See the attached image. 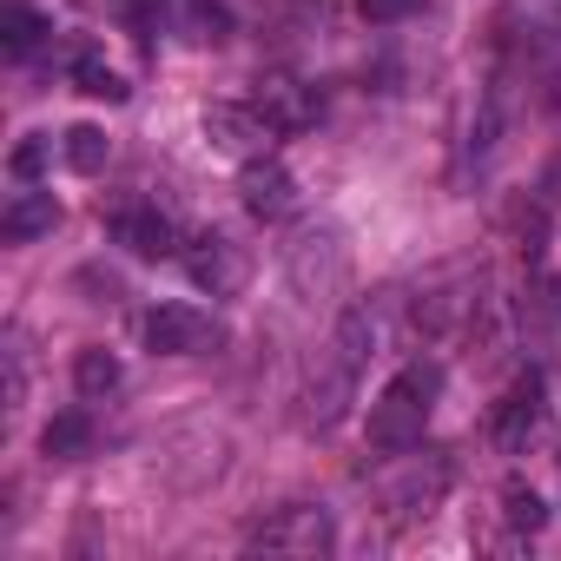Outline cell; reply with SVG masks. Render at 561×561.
<instances>
[{
    "instance_id": "1",
    "label": "cell",
    "mask_w": 561,
    "mask_h": 561,
    "mask_svg": "<svg viewBox=\"0 0 561 561\" xmlns=\"http://www.w3.org/2000/svg\"><path fill=\"white\" fill-rule=\"evenodd\" d=\"M436 397H443V364H410V370H397L390 390L370 403V443L390 449V456H397V449H416L423 430H430Z\"/></svg>"
},
{
    "instance_id": "2",
    "label": "cell",
    "mask_w": 561,
    "mask_h": 561,
    "mask_svg": "<svg viewBox=\"0 0 561 561\" xmlns=\"http://www.w3.org/2000/svg\"><path fill=\"white\" fill-rule=\"evenodd\" d=\"M139 331H146V351H159V357H205L225 344V324L198 305H152Z\"/></svg>"
},
{
    "instance_id": "3",
    "label": "cell",
    "mask_w": 561,
    "mask_h": 561,
    "mask_svg": "<svg viewBox=\"0 0 561 561\" xmlns=\"http://www.w3.org/2000/svg\"><path fill=\"white\" fill-rule=\"evenodd\" d=\"M251 548L257 554H331L337 548V522H331V508L291 502V508H277L264 528H251Z\"/></svg>"
},
{
    "instance_id": "4",
    "label": "cell",
    "mask_w": 561,
    "mask_h": 561,
    "mask_svg": "<svg viewBox=\"0 0 561 561\" xmlns=\"http://www.w3.org/2000/svg\"><path fill=\"white\" fill-rule=\"evenodd\" d=\"M185 271H192V285L198 291H211V298H231L238 285H244V251L225 238V231H205V238H192L185 244Z\"/></svg>"
},
{
    "instance_id": "5",
    "label": "cell",
    "mask_w": 561,
    "mask_h": 561,
    "mask_svg": "<svg viewBox=\"0 0 561 561\" xmlns=\"http://www.w3.org/2000/svg\"><path fill=\"white\" fill-rule=\"evenodd\" d=\"M238 198H244L251 218H285V211L298 205V179L285 172V159L257 152V159H244V172H238Z\"/></svg>"
},
{
    "instance_id": "6",
    "label": "cell",
    "mask_w": 561,
    "mask_h": 561,
    "mask_svg": "<svg viewBox=\"0 0 561 561\" xmlns=\"http://www.w3.org/2000/svg\"><path fill=\"white\" fill-rule=\"evenodd\" d=\"M205 139L218 146V152H231V159H257V152H271V119L257 113V106H211L205 113Z\"/></svg>"
},
{
    "instance_id": "7",
    "label": "cell",
    "mask_w": 561,
    "mask_h": 561,
    "mask_svg": "<svg viewBox=\"0 0 561 561\" xmlns=\"http://www.w3.org/2000/svg\"><path fill=\"white\" fill-rule=\"evenodd\" d=\"M251 106L271 119V133H277V139H285V133H305V126L318 119L311 87H298L291 73H264V80H257V93H251Z\"/></svg>"
},
{
    "instance_id": "8",
    "label": "cell",
    "mask_w": 561,
    "mask_h": 561,
    "mask_svg": "<svg viewBox=\"0 0 561 561\" xmlns=\"http://www.w3.org/2000/svg\"><path fill=\"white\" fill-rule=\"evenodd\" d=\"M541 410H548V403H541V377L528 370V377L495 403V443H502V449H528V436L541 430Z\"/></svg>"
},
{
    "instance_id": "9",
    "label": "cell",
    "mask_w": 561,
    "mask_h": 561,
    "mask_svg": "<svg viewBox=\"0 0 561 561\" xmlns=\"http://www.w3.org/2000/svg\"><path fill=\"white\" fill-rule=\"evenodd\" d=\"M113 238H119L133 257H152V264L179 257V225L159 218V211H113Z\"/></svg>"
},
{
    "instance_id": "10",
    "label": "cell",
    "mask_w": 561,
    "mask_h": 561,
    "mask_svg": "<svg viewBox=\"0 0 561 561\" xmlns=\"http://www.w3.org/2000/svg\"><path fill=\"white\" fill-rule=\"evenodd\" d=\"M54 225H60V198L54 192H14L8 211H0V238H8V244H34Z\"/></svg>"
},
{
    "instance_id": "11",
    "label": "cell",
    "mask_w": 561,
    "mask_h": 561,
    "mask_svg": "<svg viewBox=\"0 0 561 561\" xmlns=\"http://www.w3.org/2000/svg\"><path fill=\"white\" fill-rule=\"evenodd\" d=\"M93 449V416L87 410H60L47 430H41V456L47 462H80Z\"/></svg>"
},
{
    "instance_id": "12",
    "label": "cell",
    "mask_w": 561,
    "mask_h": 561,
    "mask_svg": "<svg viewBox=\"0 0 561 561\" xmlns=\"http://www.w3.org/2000/svg\"><path fill=\"white\" fill-rule=\"evenodd\" d=\"M443 489H449V469H443V462H430V469L416 462L403 482H390V508H403V515H430V508L443 502Z\"/></svg>"
},
{
    "instance_id": "13",
    "label": "cell",
    "mask_w": 561,
    "mask_h": 561,
    "mask_svg": "<svg viewBox=\"0 0 561 561\" xmlns=\"http://www.w3.org/2000/svg\"><path fill=\"white\" fill-rule=\"evenodd\" d=\"M73 87H80L87 100H106V106H119V100L133 93V87H126V80H119L93 47H73Z\"/></svg>"
},
{
    "instance_id": "14",
    "label": "cell",
    "mask_w": 561,
    "mask_h": 561,
    "mask_svg": "<svg viewBox=\"0 0 561 561\" xmlns=\"http://www.w3.org/2000/svg\"><path fill=\"white\" fill-rule=\"evenodd\" d=\"M502 522H508L515 535H541V528H548V502H541L522 476H508V482H502Z\"/></svg>"
},
{
    "instance_id": "15",
    "label": "cell",
    "mask_w": 561,
    "mask_h": 561,
    "mask_svg": "<svg viewBox=\"0 0 561 561\" xmlns=\"http://www.w3.org/2000/svg\"><path fill=\"white\" fill-rule=\"evenodd\" d=\"M73 383H80V397H113L119 390V357L106 344H87L73 357Z\"/></svg>"
},
{
    "instance_id": "16",
    "label": "cell",
    "mask_w": 561,
    "mask_h": 561,
    "mask_svg": "<svg viewBox=\"0 0 561 561\" xmlns=\"http://www.w3.org/2000/svg\"><path fill=\"white\" fill-rule=\"evenodd\" d=\"M106 152H113V146H106L100 126H67V139H60V159H67L73 172H87V179L106 172Z\"/></svg>"
},
{
    "instance_id": "17",
    "label": "cell",
    "mask_w": 561,
    "mask_h": 561,
    "mask_svg": "<svg viewBox=\"0 0 561 561\" xmlns=\"http://www.w3.org/2000/svg\"><path fill=\"white\" fill-rule=\"evenodd\" d=\"M47 34H54V27H47V14H34L27 0H14V8H8V27H0V47L21 60V54H34Z\"/></svg>"
},
{
    "instance_id": "18",
    "label": "cell",
    "mask_w": 561,
    "mask_h": 561,
    "mask_svg": "<svg viewBox=\"0 0 561 561\" xmlns=\"http://www.w3.org/2000/svg\"><path fill=\"white\" fill-rule=\"evenodd\" d=\"M185 34H192L198 47L231 41V8H225V0H185Z\"/></svg>"
},
{
    "instance_id": "19",
    "label": "cell",
    "mask_w": 561,
    "mask_h": 561,
    "mask_svg": "<svg viewBox=\"0 0 561 561\" xmlns=\"http://www.w3.org/2000/svg\"><path fill=\"white\" fill-rule=\"evenodd\" d=\"M47 159H54V139H47V133H34V139H21V146H14V159H8V172H14L21 185H34V179L47 172Z\"/></svg>"
},
{
    "instance_id": "20",
    "label": "cell",
    "mask_w": 561,
    "mask_h": 561,
    "mask_svg": "<svg viewBox=\"0 0 561 561\" xmlns=\"http://www.w3.org/2000/svg\"><path fill=\"white\" fill-rule=\"evenodd\" d=\"M119 14H126V27L152 47V34H159V21H165V0H119Z\"/></svg>"
},
{
    "instance_id": "21",
    "label": "cell",
    "mask_w": 561,
    "mask_h": 561,
    "mask_svg": "<svg viewBox=\"0 0 561 561\" xmlns=\"http://www.w3.org/2000/svg\"><path fill=\"white\" fill-rule=\"evenodd\" d=\"M423 8V0H357V14L370 21V27H390V21H410Z\"/></svg>"
},
{
    "instance_id": "22",
    "label": "cell",
    "mask_w": 561,
    "mask_h": 561,
    "mask_svg": "<svg viewBox=\"0 0 561 561\" xmlns=\"http://www.w3.org/2000/svg\"><path fill=\"white\" fill-rule=\"evenodd\" d=\"M541 192H548V198H561V159L548 165V179H541Z\"/></svg>"
}]
</instances>
